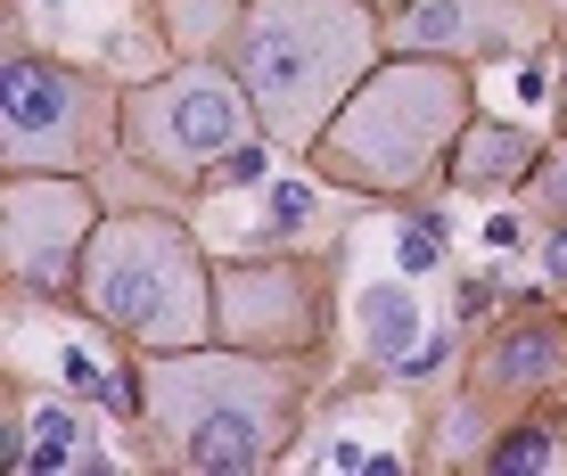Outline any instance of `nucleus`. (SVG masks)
<instances>
[{"mask_svg": "<svg viewBox=\"0 0 567 476\" xmlns=\"http://www.w3.org/2000/svg\"><path fill=\"white\" fill-rule=\"evenodd\" d=\"M543 9H559V17H567V0H543Z\"/></svg>", "mask_w": 567, "mask_h": 476, "instance_id": "nucleus-22", "label": "nucleus"}, {"mask_svg": "<svg viewBox=\"0 0 567 476\" xmlns=\"http://www.w3.org/2000/svg\"><path fill=\"white\" fill-rule=\"evenodd\" d=\"M559 115H567V58H559Z\"/></svg>", "mask_w": 567, "mask_h": 476, "instance_id": "nucleus-21", "label": "nucleus"}, {"mask_svg": "<svg viewBox=\"0 0 567 476\" xmlns=\"http://www.w3.org/2000/svg\"><path fill=\"white\" fill-rule=\"evenodd\" d=\"M312 461H321V468H379V476L403 468L395 452H370V444H329V452H312Z\"/></svg>", "mask_w": 567, "mask_h": 476, "instance_id": "nucleus-17", "label": "nucleus"}, {"mask_svg": "<svg viewBox=\"0 0 567 476\" xmlns=\"http://www.w3.org/2000/svg\"><path fill=\"white\" fill-rule=\"evenodd\" d=\"M518 238H526V230L511 223V214H494V223H485V247H518Z\"/></svg>", "mask_w": 567, "mask_h": 476, "instance_id": "nucleus-20", "label": "nucleus"}, {"mask_svg": "<svg viewBox=\"0 0 567 476\" xmlns=\"http://www.w3.org/2000/svg\"><path fill=\"white\" fill-rule=\"evenodd\" d=\"M321 321H329V296H321V271L312 263H230L214 271V337L223 345H247V353H312L321 345Z\"/></svg>", "mask_w": 567, "mask_h": 476, "instance_id": "nucleus-8", "label": "nucleus"}, {"mask_svg": "<svg viewBox=\"0 0 567 476\" xmlns=\"http://www.w3.org/2000/svg\"><path fill=\"white\" fill-rule=\"evenodd\" d=\"M535 141L518 124H468L461 148H453V182L461 189H511V182H535Z\"/></svg>", "mask_w": 567, "mask_h": 476, "instance_id": "nucleus-13", "label": "nucleus"}, {"mask_svg": "<svg viewBox=\"0 0 567 476\" xmlns=\"http://www.w3.org/2000/svg\"><path fill=\"white\" fill-rule=\"evenodd\" d=\"M305 411V353H198L173 345L141 370V420L156 427V452L198 476H247L271 468Z\"/></svg>", "mask_w": 567, "mask_h": 476, "instance_id": "nucleus-1", "label": "nucleus"}, {"mask_svg": "<svg viewBox=\"0 0 567 476\" xmlns=\"http://www.w3.org/2000/svg\"><path fill=\"white\" fill-rule=\"evenodd\" d=\"M395 263L412 271V280H420V271H436V263H444V223H436V214H412V223L395 230Z\"/></svg>", "mask_w": 567, "mask_h": 476, "instance_id": "nucleus-14", "label": "nucleus"}, {"mask_svg": "<svg viewBox=\"0 0 567 476\" xmlns=\"http://www.w3.org/2000/svg\"><path fill=\"white\" fill-rule=\"evenodd\" d=\"M468 132V74L453 58L403 50L386 66H370L354 99L329 115V132L312 141L329 182L370 189V197H412L420 182L453 173V148Z\"/></svg>", "mask_w": 567, "mask_h": 476, "instance_id": "nucleus-3", "label": "nucleus"}, {"mask_svg": "<svg viewBox=\"0 0 567 476\" xmlns=\"http://www.w3.org/2000/svg\"><path fill=\"white\" fill-rule=\"evenodd\" d=\"M264 173H271V156L247 141V148H230V156H223V173H214V182H264Z\"/></svg>", "mask_w": 567, "mask_h": 476, "instance_id": "nucleus-18", "label": "nucleus"}, {"mask_svg": "<svg viewBox=\"0 0 567 476\" xmlns=\"http://www.w3.org/2000/svg\"><path fill=\"white\" fill-rule=\"evenodd\" d=\"M559 461V444L543 427H518V435H502L494 444V468H551Z\"/></svg>", "mask_w": 567, "mask_h": 476, "instance_id": "nucleus-15", "label": "nucleus"}, {"mask_svg": "<svg viewBox=\"0 0 567 476\" xmlns=\"http://www.w3.org/2000/svg\"><path fill=\"white\" fill-rule=\"evenodd\" d=\"M256 124L264 115L247 99L239 66H206V58L124 91V148L165 182H214L230 148L256 141Z\"/></svg>", "mask_w": 567, "mask_h": 476, "instance_id": "nucleus-5", "label": "nucleus"}, {"mask_svg": "<svg viewBox=\"0 0 567 476\" xmlns=\"http://www.w3.org/2000/svg\"><path fill=\"white\" fill-rule=\"evenodd\" d=\"M395 50H427V58H511L518 50V17L511 0H403Z\"/></svg>", "mask_w": 567, "mask_h": 476, "instance_id": "nucleus-10", "label": "nucleus"}, {"mask_svg": "<svg viewBox=\"0 0 567 476\" xmlns=\"http://www.w3.org/2000/svg\"><path fill=\"white\" fill-rule=\"evenodd\" d=\"M485 353H494V362H485V386L494 394H526V386L567 379V329L559 321H511Z\"/></svg>", "mask_w": 567, "mask_h": 476, "instance_id": "nucleus-12", "label": "nucleus"}, {"mask_svg": "<svg viewBox=\"0 0 567 476\" xmlns=\"http://www.w3.org/2000/svg\"><path fill=\"white\" fill-rule=\"evenodd\" d=\"M271 230H305L312 214H321V197H312V182H271Z\"/></svg>", "mask_w": 567, "mask_h": 476, "instance_id": "nucleus-16", "label": "nucleus"}, {"mask_svg": "<svg viewBox=\"0 0 567 476\" xmlns=\"http://www.w3.org/2000/svg\"><path fill=\"white\" fill-rule=\"evenodd\" d=\"M354 329H362V353L395 379H436L444 353H453V329H436L420 312V288L412 271H386V280H362L354 288Z\"/></svg>", "mask_w": 567, "mask_h": 476, "instance_id": "nucleus-9", "label": "nucleus"}, {"mask_svg": "<svg viewBox=\"0 0 567 476\" xmlns=\"http://www.w3.org/2000/svg\"><path fill=\"white\" fill-rule=\"evenodd\" d=\"M230 33H239L230 66L256 99L264 132L288 148H312L329 115L354 99V83L379 66L386 25L370 0H247Z\"/></svg>", "mask_w": 567, "mask_h": 476, "instance_id": "nucleus-2", "label": "nucleus"}, {"mask_svg": "<svg viewBox=\"0 0 567 476\" xmlns=\"http://www.w3.org/2000/svg\"><path fill=\"white\" fill-rule=\"evenodd\" d=\"M9 468H17V476H100V468H115V461L91 444L83 403L42 394V403H17V420H9Z\"/></svg>", "mask_w": 567, "mask_h": 476, "instance_id": "nucleus-11", "label": "nucleus"}, {"mask_svg": "<svg viewBox=\"0 0 567 476\" xmlns=\"http://www.w3.org/2000/svg\"><path fill=\"white\" fill-rule=\"evenodd\" d=\"M543 271H551V280L567 288V223H559V238H551V247H543Z\"/></svg>", "mask_w": 567, "mask_h": 476, "instance_id": "nucleus-19", "label": "nucleus"}, {"mask_svg": "<svg viewBox=\"0 0 567 476\" xmlns=\"http://www.w3.org/2000/svg\"><path fill=\"white\" fill-rule=\"evenodd\" d=\"M124 132V99L58 58L17 50L0 91V165L9 173H83Z\"/></svg>", "mask_w": 567, "mask_h": 476, "instance_id": "nucleus-6", "label": "nucleus"}, {"mask_svg": "<svg viewBox=\"0 0 567 476\" xmlns=\"http://www.w3.org/2000/svg\"><path fill=\"white\" fill-rule=\"evenodd\" d=\"M0 247H9V288L17 296H66L83 271V247L100 230V206L74 173H9L0 197Z\"/></svg>", "mask_w": 567, "mask_h": 476, "instance_id": "nucleus-7", "label": "nucleus"}, {"mask_svg": "<svg viewBox=\"0 0 567 476\" xmlns=\"http://www.w3.org/2000/svg\"><path fill=\"white\" fill-rule=\"evenodd\" d=\"M74 304L107 337H132L141 353H173L214 337V271L198 238L165 214H107L83 247Z\"/></svg>", "mask_w": 567, "mask_h": 476, "instance_id": "nucleus-4", "label": "nucleus"}]
</instances>
